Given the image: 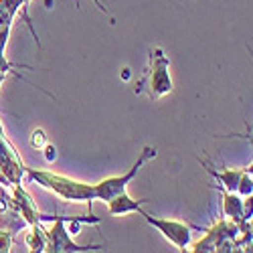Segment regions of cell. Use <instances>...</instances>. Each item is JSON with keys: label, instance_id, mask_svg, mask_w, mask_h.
Masks as SVG:
<instances>
[{"label": "cell", "instance_id": "1", "mask_svg": "<svg viewBox=\"0 0 253 253\" xmlns=\"http://www.w3.org/2000/svg\"><path fill=\"white\" fill-rule=\"evenodd\" d=\"M29 180L37 182L39 186L47 188V191L55 193L57 197L73 201V203H87L91 209V203L95 201V184H87L81 180H73L69 176L55 174L51 170H25Z\"/></svg>", "mask_w": 253, "mask_h": 253}, {"label": "cell", "instance_id": "2", "mask_svg": "<svg viewBox=\"0 0 253 253\" xmlns=\"http://www.w3.org/2000/svg\"><path fill=\"white\" fill-rule=\"evenodd\" d=\"M156 154H158V152H156L154 146H144L142 152H140V156H138V160H136V164H134L126 174L110 176V178H105V180H101V182L95 184V201L108 203V201L114 199L116 195L124 193L126 188H128V184L136 178V174L140 172V168H142L146 162H148L150 158H156Z\"/></svg>", "mask_w": 253, "mask_h": 253}, {"label": "cell", "instance_id": "3", "mask_svg": "<svg viewBox=\"0 0 253 253\" xmlns=\"http://www.w3.org/2000/svg\"><path fill=\"white\" fill-rule=\"evenodd\" d=\"M75 217H57L53 229L47 231V245L45 251L49 253H85V251H99L101 245H79L71 239L67 223Z\"/></svg>", "mask_w": 253, "mask_h": 253}, {"label": "cell", "instance_id": "4", "mask_svg": "<svg viewBox=\"0 0 253 253\" xmlns=\"http://www.w3.org/2000/svg\"><path fill=\"white\" fill-rule=\"evenodd\" d=\"M150 91L152 99L164 97L172 91V79H170V61L164 55L160 47L150 51Z\"/></svg>", "mask_w": 253, "mask_h": 253}, {"label": "cell", "instance_id": "5", "mask_svg": "<svg viewBox=\"0 0 253 253\" xmlns=\"http://www.w3.org/2000/svg\"><path fill=\"white\" fill-rule=\"evenodd\" d=\"M140 215L146 219V223L156 227L160 233L164 235V239H168L174 247H178L180 251H186L191 245V227L182 221H172V219H158L152 217L148 211H144V207L140 209Z\"/></svg>", "mask_w": 253, "mask_h": 253}, {"label": "cell", "instance_id": "6", "mask_svg": "<svg viewBox=\"0 0 253 253\" xmlns=\"http://www.w3.org/2000/svg\"><path fill=\"white\" fill-rule=\"evenodd\" d=\"M27 168L20 162L14 146L8 142V138L4 136V130H0V174H2L10 186L12 184H20L23 182V174Z\"/></svg>", "mask_w": 253, "mask_h": 253}, {"label": "cell", "instance_id": "7", "mask_svg": "<svg viewBox=\"0 0 253 253\" xmlns=\"http://www.w3.org/2000/svg\"><path fill=\"white\" fill-rule=\"evenodd\" d=\"M203 166L207 168V172L213 176V180L217 184L213 186H219V188H225L229 193H237V184H239V178L243 174V168H225V170H215L213 164H209L203 160Z\"/></svg>", "mask_w": 253, "mask_h": 253}, {"label": "cell", "instance_id": "8", "mask_svg": "<svg viewBox=\"0 0 253 253\" xmlns=\"http://www.w3.org/2000/svg\"><path fill=\"white\" fill-rule=\"evenodd\" d=\"M148 203V199H140V201H134L128 193H120L116 195L114 199H110L108 203V211L112 215H126V213H140V209Z\"/></svg>", "mask_w": 253, "mask_h": 253}, {"label": "cell", "instance_id": "9", "mask_svg": "<svg viewBox=\"0 0 253 253\" xmlns=\"http://www.w3.org/2000/svg\"><path fill=\"white\" fill-rule=\"evenodd\" d=\"M219 188V186H215ZM223 193V217L225 219H231L235 223H251V221H245L243 219V197H239L237 193H229L225 188H219Z\"/></svg>", "mask_w": 253, "mask_h": 253}, {"label": "cell", "instance_id": "10", "mask_svg": "<svg viewBox=\"0 0 253 253\" xmlns=\"http://www.w3.org/2000/svg\"><path fill=\"white\" fill-rule=\"evenodd\" d=\"M31 231L25 237V243L29 247V251L33 253H43L45 251V245H47V229L41 225V223H35V225H29Z\"/></svg>", "mask_w": 253, "mask_h": 253}, {"label": "cell", "instance_id": "11", "mask_svg": "<svg viewBox=\"0 0 253 253\" xmlns=\"http://www.w3.org/2000/svg\"><path fill=\"white\" fill-rule=\"evenodd\" d=\"M251 193H253V178H251V166H249V168H243V174L237 184V195L245 199V197H251Z\"/></svg>", "mask_w": 253, "mask_h": 253}, {"label": "cell", "instance_id": "12", "mask_svg": "<svg viewBox=\"0 0 253 253\" xmlns=\"http://www.w3.org/2000/svg\"><path fill=\"white\" fill-rule=\"evenodd\" d=\"M29 142H31V148H35V150H43V148H45V144H47V134L41 130V128H37V130H33Z\"/></svg>", "mask_w": 253, "mask_h": 253}, {"label": "cell", "instance_id": "13", "mask_svg": "<svg viewBox=\"0 0 253 253\" xmlns=\"http://www.w3.org/2000/svg\"><path fill=\"white\" fill-rule=\"evenodd\" d=\"M12 241H14V235L6 233V231L0 229V253H8L10 247H12Z\"/></svg>", "mask_w": 253, "mask_h": 253}, {"label": "cell", "instance_id": "14", "mask_svg": "<svg viewBox=\"0 0 253 253\" xmlns=\"http://www.w3.org/2000/svg\"><path fill=\"white\" fill-rule=\"evenodd\" d=\"M43 150H45V160L47 162H55V158H57V148H55V146L47 142Z\"/></svg>", "mask_w": 253, "mask_h": 253}, {"label": "cell", "instance_id": "15", "mask_svg": "<svg viewBox=\"0 0 253 253\" xmlns=\"http://www.w3.org/2000/svg\"><path fill=\"white\" fill-rule=\"evenodd\" d=\"M93 2H95V6H97V8H99V10L103 12V14H110V10H108V8H105V4L101 2V0H93Z\"/></svg>", "mask_w": 253, "mask_h": 253}, {"label": "cell", "instance_id": "16", "mask_svg": "<svg viewBox=\"0 0 253 253\" xmlns=\"http://www.w3.org/2000/svg\"><path fill=\"white\" fill-rule=\"evenodd\" d=\"M122 77H124V79H128V77H130V69H124V75H122Z\"/></svg>", "mask_w": 253, "mask_h": 253}]
</instances>
